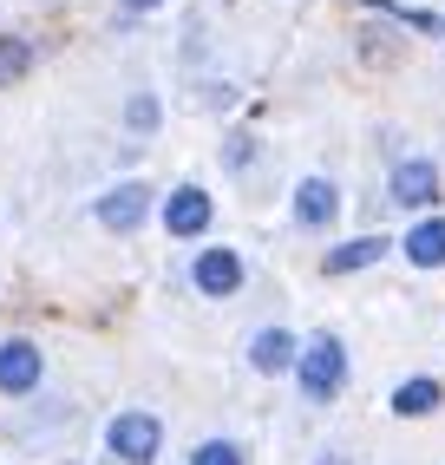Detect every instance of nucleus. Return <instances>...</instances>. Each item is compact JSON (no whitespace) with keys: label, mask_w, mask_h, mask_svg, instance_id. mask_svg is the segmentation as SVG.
Returning a JSON list of instances; mask_svg holds the SVG:
<instances>
[{"label":"nucleus","mask_w":445,"mask_h":465,"mask_svg":"<svg viewBox=\"0 0 445 465\" xmlns=\"http://www.w3.org/2000/svg\"><path fill=\"white\" fill-rule=\"evenodd\" d=\"M105 440H112V452H118V459L151 465V459H157V446H164V426H157L151 413H118Z\"/></svg>","instance_id":"2"},{"label":"nucleus","mask_w":445,"mask_h":465,"mask_svg":"<svg viewBox=\"0 0 445 465\" xmlns=\"http://www.w3.org/2000/svg\"><path fill=\"white\" fill-rule=\"evenodd\" d=\"M190 465H242V452H236L230 440H210V446L190 452Z\"/></svg>","instance_id":"14"},{"label":"nucleus","mask_w":445,"mask_h":465,"mask_svg":"<svg viewBox=\"0 0 445 465\" xmlns=\"http://www.w3.org/2000/svg\"><path fill=\"white\" fill-rule=\"evenodd\" d=\"M197 289H203V295H236V289H242L236 250H203V256H197Z\"/></svg>","instance_id":"6"},{"label":"nucleus","mask_w":445,"mask_h":465,"mask_svg":"<svg viewBox=\"0 0 445 465\" xmlns=\"http://www.w3.org/2000/svg\"><path fill=\"white\" fill-rule=\"evenodd\" d=\"M164 230H171V236H203V230H210V197L197 191V183L171 191V203H164Z\"/></svg>","instance_id":"4"},{"label":"nucleus","mask_w":445,"mask_h":465,"mask_svg":"<svg viewBox=\"0 0 445 465\" xmlns=\"http://www.w3.org/2000/svg\"><path fill=\"white\" fill-rule=\"evenodd\" d=\"M249 361H256L262 374H282V367H295V334H282V328H262L256 341H249Z\"/></svg>","instance_id":"9"},{"label":"nucleus","mask_w":445,"mask_h":465,"mask_svg":"<svg viewBox=\"0 0 445 465\" xmlns=\"http://www.w3.org/2000/svg\"><path fill=\"white\" fill-rule=\"evenodd\" d=\"M380 250H387V242H380V236H361V242H341V250H328V275H347V269H367V262H380Z\"/></svg>","instance_id":"11"},{"label":"nucleus","mask_w":445,"mask_h":465,"mask_svg":"<svg viewBox=\"0 0 445 465\" xmlns=\"http://www.w3.org/2000/svg\"><path fill=\"white\" fill-rule=\"evenodd\" d=\"M406 256L420 262V269H439L445 262V216H432V223H420L406 236Z\"/></svg>","instance_id":"10"},{"label":"nucleus","mask_w":445,"mask_h":465,"mask_svg":"<svg viewBox=\"0 0 445 465\" xmlns=\"http://www.w3.org/2000/svg\"><path fill=\"white\" fill-rule=\"evenodd\" d=\"M439 407V381H406L400 393H393V413H406V420H420V413H432Z\"/></svg>","instance_id":"12"},{"label":"nucleus","mask_w":445,"mask_h":465,"mask_svg":"<svg viewBox=\"0 0 445 465\" xmlns=\"http://www.w3.org/2000/svg\"><path fill=\"white\" fill-rule=\"evenodd\" d=\"M393 197H400V203H412V210L432 203V197H439V171H432L426 158H406V164L393 171Z\"/></svg>","instance_id":"7"},{"label":"nucleus","mask_w":445,"mask_h":465,"mask_svg":"<svg viewBox=\"0 0 445 465\" xmlns=\"http://www.w3.org/2000/svg\"><path fill=\"white\" fill-rule=\"evenodd\" d=\"M124 7H157V0H124Z\"/></svg>","instance_id":"15"},{"label":"nucleus","mask_w":445,"mask_h":465,"mask_svg":"<svg viewBox=\"0 0 445 465\" xmlns=\"http://www.w3.org/2000/svg\"><path fill=\"white\" fill-rule=\"evenodd\" d=\"M26 66H34V46L26 40H0V85H14Z\"/></svg>","instance_id":"13"},{"label":"nucleus","mask_w":445,"mask_h":465,"mask_svg":"<svg viewBox=\"0 0 445 465\" xmlns=\"http://www.w3.org/2000/svg\"><path fill=\"white\" fill-rule=\"evenodd\" d=\"M40 387V348L34 341H7L0 348V393H34Z\"/></svg>","instance_id":"3"},{"label":"nucleus","mask_w":445,"mask_h":465,"mask_svg":"<svg viewBox=\"0 0 445 465\" xmlns=\"http://www.w3.org/2000/svg\"><path fill=\"white\" fill-rule=\"evenodd\" d=\"M347 381V354H341V341L334 334H314L308 348H302V393L308 400H334Z\"/></svg>","instance_id":"1"},{"label":"nucleus","mask_w":445,"mask_h":465,"mask_svg":"<svg viewBox=\"0 0 445 465\" xmlns=\"http://www.w3.org/2000/svg\"><path fill=\"white\" fill-rule=\"evenodd\" d=\"M334 210H341V197H334V183H328V177H308L302 191H295V216H302L308 230L334 223Z\"/></svg>","instance_id":"8"},{"label":"nucleus","mask_w":445,"mask_h":465,"mask_svg":"<svg viewBox=\"0 0 445 465\" xmlns=\"http://www.w3.org/2000/svg\"><path fill=\"white\" fill-rule=\"evenodd\" d=\"M144 210H151V191H144V183H118L112 197H99V223H105V230H138Z\"/></svg>","instance_id":"5"}]
</instances>
